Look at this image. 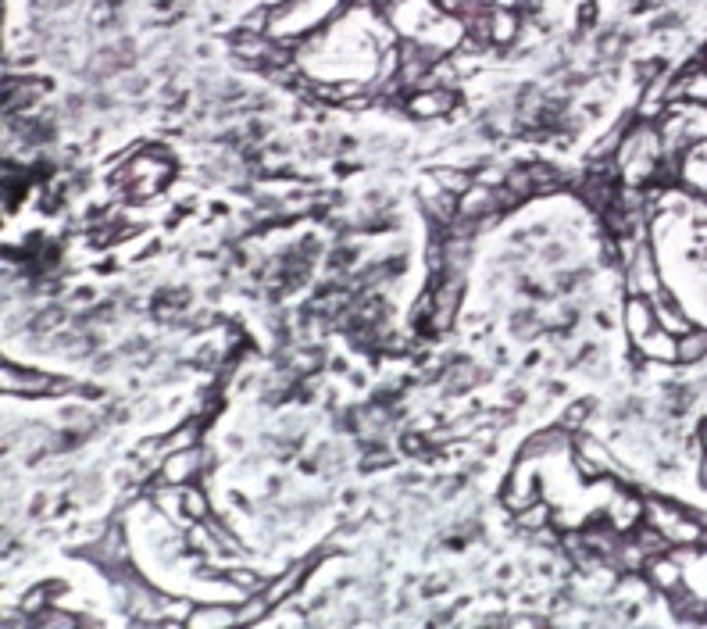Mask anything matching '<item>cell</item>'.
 <instances>
[{
  "mask_svg": "<svg viewBox=\"0 0 707 629\" xmlns=\"http://www.w3.org/2000/svg\"><path fill=\"white\" fill-rule=\"evenodd\" d=\"M640 351L654 361H679V336L668 333L665 326H654L640 340Z\"/></svg>",
  "mask_w": 707,
  "mask_h": 629,
  "instance_id": "obj_1",
  "label": "cell"
},
{
  "mask_svg": "<svg viewBox=\"0 0 707 629\" xmlns=\"http://www.w3.org/2000/svg\"><path fill=\"white\" fill-rule=\"evenodd\" d=\"M4 390H15V394H43V390H61V383L47 379L43 372H4Z\"/></svg>",
  "mask_w": 707,
  "mask_h": 629,
  "instance_id": "obj_2",
  "label": "cell"
},
{
  "mask_svg": "<svg viewBox=\"0 0 707 629\" xmlns=\"http://www.w3.org/2000/svg\"><path fill=\"white\" fill-rule=\"evenodd\" d=\"M200 465V454L197 451H179L172 454L165 462V483H172V487H186V479H193V472H197Z\"/></svg>",
  "mask_w": 707,
  "mask_h": 629,
  "instance_id": "obj_3",
  "label": "cell"
},
{
  "mask_svg": "<svg viewBox=\"0 0 707 629\" xmlns=\"http://www.w3.org/2000/svg\"><path fill=\"white\" fill-rule=\"evenodd\" d=\"M625 322H629V333H633V340H643V336L650 333V329L658 326V315H654V308H650L647 301H629V308H625Z\"/></svg>",
  "mask_w": 707,
  "mask_h": 629,
  "instance_id": "obj_4",
  "label": "cell"
},
{
  "mask_svg": "<svg viewBox=\"0 0 707 629\" xmlns=\"http://www.w3.org/2000/svg\"><path fill=\"white\" fill-rule=\"evenodd\" d=\"M450 104H454V93H443V90H425L418 93V97H411V111L422 118L443 115V111H450Z\"/></svg>",
  "mask_w": 707,
  "mask_h": 629,
  "instance_id": "obj_5",
  "label": "cell"
},
{
  "mask_svg": "<svg viewBox=\"0 0 707 629\" xmlns=\"http://www.w3.org/2000/svg\"><path fill=\"white\" fill-rule=\"evenodd\" d=\"M707 354V329H686L683 336H679V361L683 365H693V361H700Z\"/></svg>",
  "mask_w": 707,
  "mask_h": 629,
  "instance_id": "obj_6",
  "label": "cell"
},
{
  "mask_svg": "<svg viewBox=\"0 0 707 629\" xmlns=\"http://www.w3.org/2000/svg\"><path fill=\"white\" fill-rule=\"evenodd\" d=\"M650 579H654L661 590H675L679 587V579H683V572H679V565L675 562H668L665 554H658V558H650Z\"/></svg>",
  "mask_w": 707,
  "mask_h": 629,
  "instance_id": "obj_7",
  "label": "cell"
},
{
  "mask_svg": "<svg viewBox=\"0 0 707 629\" xmlns=\"http://www.w3.org/2000/svg\"><path fill=\"white\" fill-rule=\"evenodd\" d=\"M675 97H686V101H693V104H707V68L690 72L683 83L675 86Z\"/></svg>",
  "mask_w": 707,
  "mask_h": 629,
  "instance_id": "obj_8",
  "label": "cell"
},
{
  "mask_svg": "<svg viewBox=\"0 0 707 629\" xmlns=\"http://www.w3.org/2000/svg\"><path fill=\"white\" fill-rule=\"evenodd\" d=\"M208 622H215V626H229V622H240V619H236V612H229V608H200V612L190 619V626H208Z\"/></svg>",
  "mask_w": 707,
  "mask_h": 629,
  "instance_id": "obj_9",
  "label": "cell"
},
{
  "mask_svg": "<svg viewBox=\"0 0 707 629\" xmlns=\"http://www.w3.org/2000/svg\"><path fill=\"white\" fill-rule=\"evenodd\" d=\"M183 508L190 512V519H204V515H208V501L193 487H183Z\"/></svg>",
  "mask_w": 707,
  "mask_h": 629,
  "instance_id": "obj_10",
  "label": "cell"
},
{
  "mask_svg": "<svg viewBox=\"0 0 707 629\" xmlns=\"http://www.w3.org/2000/svg\"><path fill=\"white\" fill-rule=\"evenodd\" d=\"M511 36H515V15H511V11L504 8L500 15H493V40L508 43Z\"/></svg>",
  "mask_w": 707,
  "mask_h": 629,
  "instance_id": "obj_11",
  "label": "cell"
},
{
  "mask_svg": "<svg viewBox=\"0 0 707 629\" xmlns=\"http://www.w3.org/2000/svg\"><path fill=\"white\" fill-rule=\"evenodd\" d=\"M297 583H300V569H293L290 576H283V579H279V583H275L272 590H268V594H265V601H268V604H275V601H279V597H286V594H290V590L297 587Z\"/></svg>",
  "mask_w": 707,
  "mask_h": 629,
  "instance_id": "obj_12",
  "label": "cell"
},
{
  "mask_svg": "<svg viewBox=\"0 0 707 629\" xmlns=\"http://www.w3.org/2000/svg\"><path fill=\"white\" fill-rule=\"evenodd\" d=\"M440 186L443 190H468V176H458V172H440Z\"/></svg>",
  "mask_w": 707,
  "mask_h": 629,
  "instance_id": "obj_13",
  "label": "cell"
},
{
  "mask_svg": "<svg viewBox=\"0 0 707 629\" xmlns=\"http://www.w3.org/2000/svg\"><path fill=\"white\" fill-rule=\"evenodd\" d=\"M700 444H704V447H707V419H704V422H700Z\"/></svg>",
  "mask_w": 707,
  "mask_h": 629,
  "instance_id": "obj_14",
  "label": "cell"
},
{
  "mask_svg": "<svg viewBox=\"0 0 707 629\" xmlns=\"http://www.w3.org/2000/svg\"><path fill=\"white\" fill-rule=\"evenodd\" d=\"M704 483H707V462H704Z\"/></svg>",
  "mask_w": 707,
  "mask_h": 629,
  "instance_id": "obj_15",
  "label": "cell"
},
{
  "mask_svg": "<svg viewBox=\"0 0 707 629\" xmlns=\"http://www.w3.org/2000/svg\"><path fill=\"white\" fill-rule=\"evenodd\" d=\"M379 4H386V0H379Z\"/></svg>",
  "mask_w": 707,
  "mask_h": 629,
  "instance_id": "obj_16",
  "label": "cell"
}]
</instances>
